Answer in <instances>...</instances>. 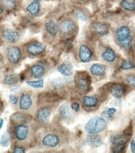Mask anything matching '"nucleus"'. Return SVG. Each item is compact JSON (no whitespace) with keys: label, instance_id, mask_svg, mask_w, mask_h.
Returning a JSON list of instances; mask_svg holds the SVG:
<instances>
[{"label":"nucleus","instance_id":"2eb2a0df","mask_svg":"<svg viewBox=\"0 0 135 153\" xmlns=\"http://www.w3.org/2000/svg\"><path fill=\"white\" fill-rule=\"evenodd\" d=\"M27 11L33 16H36L41 11V3L40 0H33L27 6Z\"/></svg>","mask_w":135,"mask_h":153},{"label":"nucleus","instance_id":"1a4fd4ad","mask_svg":"<svg viewBox=\"0 0 135 153\" xmlns=\"http://www.w3.org/2000/svg\"><path fill=\"white\" fill-rule=\"evenodd\" d=\"M1 36L4 40L11 44L16 43L20 38V34L18 31L10 28L3 30Z\"/></svg>","mask_w":135,"mask_h":153},{"label":"nucleus","instance_id":"9d476101","mask_svg":"<svg viewBox=\"0 0 135 153\" xmlns=\"http://www.w3.org/2000/svg\"><path fill=\"white\" fill-rule=\"evenodd\" d=\"M93 56V52L87 45L81 44L78 50L80 60L83 63H87L91 60Z\"/></svg>","mask_w":135,"mask_h":153},{"label":"nucleus","instance_id":"f8f14e48","mask_svg":"<svg viewBox=\"0 0 135 153\" xmlns=\"http://www.w3.org/2000/svg\"><path fill=\"white\" fill-rule=\"evenodd\" d=\"M51 117V110L48 107H42L36 112V117L41 124H46L49 122Z\"/></svg>","mask_w":135,"mask_h":153},{"label":"nucleus","instance_id":"6ab92c4d","mask_svg":"<svg viewBox=\"0 0 135 153\" xmlns=\"http://www.w3.org/2000/svg\"><path fill=\"white\" fill-rule=\"evenodd\" d=\"M109 91L113 96L120 97L125 93L126 89L125 86L122 84H112L109 87Z\"/></svg>","mask_w":135,"mask_h":153},{"label":"nucleus","instance_id":"393cba45","mask_svg":"<svg viewBox=\"0 0 135 153\" xmlns=\"http://www.w3.org/2000/svg\"><path fill=\"white\" fill-rule=\"evenodd\" d=\"M83 104L86 108L95 107L98 105V99L96 96H88L85 95L83 97Z\"/></svg>","mask_w":135,"mask_h":153},{"label":"nucleus","instance_id":"cd10ccee","mask_svg":"<svg viewBox=\"0 0 135 153\" xmlns=\"http://www.w3.org/2000/svg\"><path fill=\"white\" fill-rule=\"evenodd\" d=\"M59 114L61 117L65 119H70L72 117L71 109L67 104H64L60 107Z\"/></svg>","mask_w":135,"mask_h":153},{"label":"nucleus","instance_id":"7c9ffc66","mask_svg":"<svg viewBox=\"0 0 135 153\" xmlns=\"http://www.w3.org/2000/svg\"><path fill=\"white\" fill-rule=\"evenodd\" d=\"M133 40V38L130 35V36L127 37L123 40H122L118 43H120L121 47L123 48H124L125 50H130L131 48V44Z\"/></svg>","mask_w":135,"mask_h":153},{"label":"nucleus","instance_id":"412c9836","mask_svg":"<svg viewBox=\"0 0 135 153\" xmlns=\"http://www.w3.org/2000/svg\"><path fill=\"white\" fill-rule=\"evenodd\" d=\"M101 57L106 62L112 63L116 60L117 55H116L113 48H111V47H108L102 53Z\"/></svg>","mask_w":135,"mask_h":153},{"label":"nucleus","instance_id":"b1692460","mask_svg":"<svg viewBox=\"0 0 135 153\" xmlns=\"http://www.w3.org/2000/svg\"><path fill=\"white\" fill-rule=\"evenodd\" d=\"M0 4L4 10L8 11H13L17 8L18 0H1Z\"/></svg>","mask_w":135,"mask_h":153},{"label":"nucleus","instance_id":"a211bd4d","mask_svg":"<svg viewBox=\"0 0 135 153\" xmlns=\"http://www.w3.org/2000/svg\"><path fill=\"white\" fill-rule=\"evenodd\" d=\"M131 35L130 28L126 25L120 27L116 31V38L118 42L123 40L127 37L130 36Z\"/></svg>","mask_w":135,"mask_h":153},{"label":"nucleus","instance_id":"a18cd8bd","mask_svg":"<svg viewBox=\"0 0 135 153\" xmlns=\"http://www.w3.org/2000/svg\"><path fill=\"white\" fill-rule=\"evenodd\" d=\"M3 12H4V9H3V8L2 7V6L1 5V4H0V15L3 14Z\"/></svg>","mask_w":135,"mask_h":153},{"label":"nucleus","instance_id":"f257e3e1","mask_svg":"<svg viewBox=\"0 0 135 153\" xmlns=\"http://www.w3.org/2000/svg\"><path fill=\"white\" fill-rule=\"evenodd\" d=\"M12 135L17 144L24 146L29 144L32 138V130L29 123L13 125Z\"/></svg>","mask_w":135,"mask_h":153},{"label":"nucleus","instance_id":"4c0bfd02","mask_svg":"<svg viewBox=\"0 0 135 153\" xmlns=\"http://www.w3.org/2000/svg\"><path fill=\"white\" fill-rule=\"evenodd\" d=\"M9 100L10 102L13 105H17L18 103V100H19V98L16 95H10L9 97Z\"/></svg>","mask_w":135,"mask_h":153},{"label":"nucleus","instance_id":"c03bdc74","mask_svg":"<svg viewBox=\"0 0 135 153\" xmlns=\"http://www.w3.org/2000/svg\"><path fill=\"white\" fill-rule=\"evenodd\" d=\"M3 124H4V120L1 118H0V130H1L3 127Z\"/></svg>","mask_w":135,"mask_h":153},{"label":"nucleus","instance_id":"473e14b6","mask_svg":"<svg viewBox=\"0 0 135 153\" xmlns=\"http://www.w3.org/2000/svg\"><path fill=\"white\" fill-rule=\"evenodd\" d=\"M135 68V65L130 60H124L121 63L120 68L123 71L130 70Z\"/></svg>","mask_w":135,"mask_h":153},{"label":"nucleus","instance_id":"5701e85b","mask_svg":"<svg viewBox=\"0 0 135 153\" xmlns=\"http://www.w3.org/2000/svg\"><path fill=\"white\" fill-rule=\"evenodd\" d=\"M89 71L93 76H103L106 73V67L103 65L94 63L90 67Z\"/></svg>","mask_w":135,"mask_h":153},{"label":"nucleus","instance_id":"c85d7f7f","mask_svg":"<svg viewBox=\"0 0 135 153\" xmlns=\"http://www.w3.org/2000/svg\"><path fill=\"white\" fill-rule=\"evenodd\" d=\"M42 95L43 96H41V100H43L44 102H54L58 101L60 99L58 95L54 94L53 92L44 93Z\"/></svg>","mask_w":135,"mask_h":153},{"label":"nucleus","instance_id":"4be33fe9","mask_svg":"<svg viewBox=\"0 0 135 153\" xmlns=\"http://www.w3.org/2000/svg\"><path fill=\"white\" fill-rule=\"evenodd\" d=\"M20 80V76L17 74H11L4 76L3 79L4 84L13 86L17 85Z\"/></svg>","mask_w":135,"mask_h":153},{"label":"nucleus","instance_id":"49530a36","mask_svg":"<svg viewBox=\"0 0 135 153\" xmlns=\"http://www.w3.org/2000/svg\"><path fill=\"white\" fill-rule=\"evenodd\" d=\"M78 1H87V0H78Z\"/></svg>","mask_w":135,"mask_h":153},{"label":"nucleus","instance_id":"e433bc0d","mask_svg":"<svg viewBox=\"0 0 135 153\" xmlns=\"http://www.w3.org/2000/svg\"><path fill=\"white\" fill-rule=\"evenodd\" d=\"M13 152L15 153H24L25 152V148L24 146L19 145V144H15L13 147Z\"/></svg>","mask_w":135,"mask_h":153},{"label":"nucleus","instance_id":"a878e982","mask_svg":"<svg viewBox=\"0 0 135 153\" xmlns=\"http://www.w3.org/2000/svg\"><path fill=\"white\" fill-rule=\"evenodd\" d=\"M129 138H130V136H126L125 134H117V135L112 136L111 137L110 141L111 144L113 146H115L119 144L126 143Z\"/></svg>","mask_w":135,"mask_h":153},{"label":"nucleus","instance_id":"9b49d317","mask_svg":"<svg viewBox=\"0 0 135 153\" xmlns=\"http://www.w3.org/2000/svg\"><path fill=\"white\" fill-rule=\"evenodd\" d=\"M31 117L28 113L20 111L12 114L10 117V121L13 125L30 123Z\"/></svg>","mask_w":135,"mask_h":153},{"label":"nucleus","instance_id":"37998d69","mask_svg":"<svg viewBox=\"0 0 135 153\" xmlns=\"http://www.w3.org/2000/svg\"><path fill=\"white\" fill-rule=\"evenodd\" d=\"M130 148L132 152L135 153V138L131 140V144H130Z\"/></svg>","mask_w":135,"mask_h":153},{"label":"nucleus","instance_id":"39448f33","mask_svg":"<svg viewBox=\"0 0 135 153\" xmlns=\"http://www.w3.org/2000/svg\"><path fill=\"white\" fill-rule=\"evenodd\" d=\"M75 84L77 90L81 92H86L91 85L90 76L85 72H78L75 75Z\"/></svg>","mask_w":135,"mask_h":153},{"label":"nucleus","instance_id":"72a5a7b5","mask_svg":"<svg viewBox=\"0 0 135 153\" xmlns=\"http://www.w3.org/2000/svg\"><path fill=\"white\" fill-rule=\"evenodd\" d=\"M10 134L8 132H5L4 134L2 136L1 139V142H0V144H1L3 147H7L10 144Z\"/></svg>","mask_w":135,"mask_h":153},{"label":"nucleus","instance_id":"79ce46f5","mask_svg":"<svg viewBox=\"0 0 135 153\" xmlns=\"http://www.w3.org/2000/svg\"><path fill=\"white\" fill-rule=\"evenodd\" d=\"M132 130H133V127H132V124H130L129 126H128L126 129H125L123 134H125V135L128 136H131L132 134Z\"/></svg>","mask_w":135,"mask_h":153},{"label":"nucleus","instance_id":"20e7f679","mask_svg":"<svg viewBox=\"0 0 135 153\" xmlns=\"http://www.w3.org/2000/svg\"><path fill=\"white\" fill-rule=\"evenodd\" d=\"M18 105L20 111L31 112L34 107V99L31 92L23 91L20 94Z\"/></svg>","mask_w":135,"mask_h":153},{"label":"nucleus","instance_id":"f03ea898","mask_svg":"<svg viewBox=\"0 0 135 153\" xmlns=\"http://www.w3.org/2000/svg\"><path fill=\"white\" fill-rule=\"evenodd\" d=\"M106 127V123L104 118L96 116L90 119L85 126V129L89 134H97L103 131Z\"/></svg>","mask_w":135,"mask_h":153},{"label":"nucleus","instance_id":"58836bf2","mask_svg":"<svg viewBox=\"0 0 135 153\" xmlns=\"http://www.w3.org/2000/svg\"><path fill=\"white\" fill-rule=\"evenodd\" d=\"M126 82L128 84L135 87V76L133 75L128 76L126 79Z\"/></svg>","mask_w":135,"mask_h":153},{"label":"nucleus","instance_id":"c9c22d12","mask_svg":"<svg viewBox=\"0 0 135 153\" xmlns=\"http://www.w3.org/2000/svg\"><path fill=\"white\" fill-rule=\"evenodd\" d=\"M52 85L55 88H61L63 85V82L61 79H56L52 81Z\"/></svg>","mask_w":135,"mask_h":153},{"label":"nucleus","instance_id":"f3484780","mask_svg":"<svg viewBox=\"0 0 135 153\" xmlns=\"http://www.w3.org/2000/svg\"><path fill=\"white\" fill-rule=\"evenodd\" d=\"M57 70L61 75L66 76H71L73 74V67L72 63L68 62H63L58 65Z\"/></svg>","mask_w":135,"mask_h":153},{"label":"nucleus","instance_id":"2f4dec72","mask_svg":"<svg viewBox=\"0 0 135 153\" xmlns=\"http://www.w3.org/2000/svg\"><path fill=\"white\" fill-rule=\"evenodd\" d=\"M27 84L34 88H42L44 87V80L42 79H40L36 81L31 80H26Z\"/></svg>","mask_w":135,"mask_h":153},{"label":"nucleus","instance_id":"c756f323","mask_svg":"<svg viewBox=\"0 0 135 153\" xmlns=\"http://www.w3.org/2000/svg\"><path fill=\"white\" fill-rule=\"evenodd\" d=\"M73 14L75 17L78 20H81L82 22H86L88 20V15L85 10L81 8H76L73 11Z\"/></svg>","mask_w":135,"mask_h":153},{"label":"nucleus","instance_id":"7ed1b4c3","mask_svg":"<svg viewBox=\"0 0 135 153\" xmlns=\"http://www.w3.org/2000/svg\"><path fill=\"white\" fill-rule=\"evenodd\" d=\"M23 50L19 46L9 45L6 49V57L11 65H16L23 58Z\"/></svg>","mask_w":135,"mask_h":153},{"label":"nucleus","instance_id":"f704fd0d","mask_svg":"<svg viewBox=\"0 0 135 153\" xmlns=\"http://www.w3.org/2000/svg\"><path fill=\"white\" fill-rule=\"evenodd\" d=\"M126 146V143H122L119 144L117 145L114 146V147L112 149V152L114 153H120L123 152V151L125 149Z\"/></svg>","mask_w":135,"mask_h":153},{"label":"nucleus","instance_id":"dca6fc26","mask_svg":"<svg viewBox=\"0 0 135 153\" xmlns=\"http://www.w3.org/2000/svg\"><path fill=\"white\" fill-rule=\"evenodd\" d=\"M86 141L88 146L93 148H98L103 144L101 137L96 134H89L87 136Z\"/></svg>","mask_w":135,"mask_h":153},{"label":"nucleus","instance_id":"ea45409f","mask_svg":"<svg viewBox=\"0 0 135 153\" xmlns=\"http://www.w3.org/2000/svg\"><path fill=\"white\" fill-rule=\"evenodd\" d=\"M106 112V111H105ZM117 112V109H114V108H109L106 110V116L109 118H111L114 114Z\"/></svg>","mask_w":135,"mask_h":153},{"label":"nucleus","instance_id":"a19ab883","mask_svg":"<svg viewBox=\"0 0 135 153\" xmlns=\"http://www.w3.org/2000/svg\"><path fill=\"white\" fill-rule=\"evenodd\" d=\"M71 107H72V109L75 111V112H78L80 110V105L78 102H74L71 105Z\"/></svg>","mask_w":135,"mask_h":153},{"label":"nucleus","instance_id":"de8ad7c7","mask_svg":"<svg viewBox=\"0 0 135 153\" xmlns=\"http://www.w3.org/2000/svg\"><path fill=\"white\" fill-rule=\"evenodd\" d=\"M134 50H135V43H134Z\"/></svg>","mask_w":135,"mask_h":153},{"label":"nucleus","instance_id":"423d86ee","mask_svg":"<svg viewBox=\"0 0 135 153\" xmlns=\"http://www.w3.org/2000/svg\"><path fill=\"white\" fill-rule=\"evenodd\" d=\"M59 32L63 36H68L73 35L77 30L76 22L71 18H65L63 20L60 24Z\"/></svg>","mask_w":135,"mask_h":153},{"label":"nucleus","instance_id":"0eeeda50","mask_svg":"<svg viewBox=\"0 0 135 153\" xmlns=\"http://www.w3.org/2000/svg\"><path fill=\"white\" fill-rule=\"evenodd\" d=\"M23 51L30 56H38L45 52L46 45L38 42H30L26 45Z\"/></svg>","mask_w":135,"mask_h":153},{"label":"nucleus","instance_id":"6e6552de","mask_svg":"<svg viewBox=\"0 0 135 153\" xmlns=\"http://www.w3.org/2000/svg\"><path fill=\"white\" fill-rule=\"evenodd\" d=\"M60 138L57 134L49 133L45 135L41 139V144L44 147L49 148H54L59 145Z\"/></svg>","mask_w":135,"mask_h":153},{"label":"nucleus","instance_id":"ddd939ff","mask_svg":"<svg viewBox=\"0 0 135 153\" xmlns=\"http://www.w3.org/2000/svg\"><path fill=\"white\" fill-rule=\"evenodd\" d=\"M46 73V68L43 64H34L30 68L29 74L32 78L36 79H40Z\"/></svg>","mask_w":135,"mask_h":153},{"label":"nucleus","instance_id":"aec40b11","mask_svg":"<svg viewBox=\"0 0 135 153\" xmlns=\"http://www.w3.org/2000/svg\"><path fill=\"white\" fill-rule=\"evenodd\" d=\"M91 29L94 33L100 35H104L108 32L107 25L99 22H93L91 24Z\"/></svg>","mask_w":135,"mask_h":153},{"label":"nucleus","instance_id":"bb28decb","mask_svg":"<svg viewBox=\"0 0 135 153\" xmlns=\"http://www.w3.org/2000/svg\"><path fill=\"white\" fill-rule=\"evenodd\" d=\"M120 7L128 12L135 11V1L133 0H121Z\"/></svg>","mask_w":135,"mask_h":153},{"label":"nucleus","instance_id":"4468645a","mask_svg":"<svg viewBox=\"0 0 135 153\" xmlns=\"http://www.w3.org/2000/svg\"><path fill=\"white\" fill-rule=\"evenodd\" d=\"M44 29L46 32L53 38H55L59 33L58 25L53 20H49L45 23Z\"/></svg>","mask_w":135,"mask_h":153}]
</instances>
